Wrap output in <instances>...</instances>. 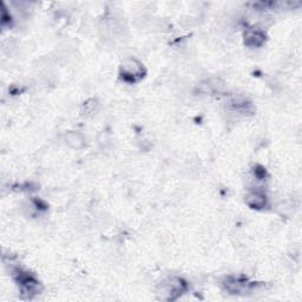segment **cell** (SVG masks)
Listing matches in <instances>:
<instances>
[{
    "label": "cell",
    "instance_id": "obj_7",
    "mask_svg": "<svg viewBox=\"0 0 302 302\" xmlns=\"http://www.w3.org/2000/svg\"><path fill=\"white\" fill-rule=\"evenodd\" d=\"M97 108H98V103L97 100L94 99H90L84 104V113L85 114H91L94 113L97 111Z\"/></svg>",
    "mask_w": 302,
    "mask_h": 302
},
{
    "label": "cell",
    "instance_id": "obj_3",
    "mask_svg": "<svg viewBox=\"0 0 302 302\" xmlns=\"http://www.w3.org/2000/svg\"><path fill=\"white\" fill-rule=\"evenodd\" d=\"M19 283H20L21 292L27 296L35 295L38 293V282L30 275H19Z\"/></svg>",
    "mask_w": 302,
    "mask_h": 302
},
{
    "label": "cell",
    "instance_id": "obj_6",
    "mask_svg": "<svg viewBox=\"0 0 302 302\" xmlns=\"http://www.w3.org/2000/svg\"><path fill=\"white\" fill-rule=\"evenodd\" d=\"M66 144L72 149H80L84 144H85V139H84L83 135L78 132H69L65 136Z\"/></svg>",
    "mask_w": 302,
    "mask_h": 302
},
{
    "label": "cell",
    "instance_id": "obj_5",
    "mask_svg": "<svg viewBox=\"0 0 302 302\" xmlns=\"http://www.w3.org/2000/svg\"><path fill=\"white\" fill-rule=\"evenodd\" d=\"M265 201V196L260 191H251L245 196V203L254 209L264 208Z\"/></svg>",
    "mask_w": 302,
    "mask_h": 302
},
{
    "label": "cell",
    "instance_id": "obj_1",
    "mask_svg": "<svg viewBox=\"0 0 302 302\" xmlns=\"http://www.w3.org/2000/svg\"><path fill=\"white\" fill-rule=\"evenodd\" d=\"M187 284L180 278L167 279L158 288V298L164 301H175L183 294Z\"/></svg>",
    "mask_w": 302,
    "mask_h": 302
},
{
    "label": "cell",
    "instance_id": "obj_4",
    "mask_svg": "<svg viewBox=\"0 0 302 302\" xmlns=\"http://www.w3.org/2000/svg\"><path fill=\"white\" fill-rule=\"evenodd\" d=\"M264 41V35L261 32V31L250 29L245 32V43L247 44L248 46L257 47V46L262 45Z\"/></svg>",
    "mask_w": 302,
    "mask_h": 302
},
{
    "label": "cell",
    "instance_id": "obj_2",
    "mask_svg": "<svg viewBox=\"0 0 302 302\" xmlns=\"http://www.w3.org/2000/svg\"><path fill=\"white\" fill-rule=\"evenodd\" d=\"M122 72L125 78L129 77L131 80H135L143 75V66L136 59H128L123 63Z\"/></svg>",
    "mask_w": 302,
    "mask_h": 302
}]
</instances>
